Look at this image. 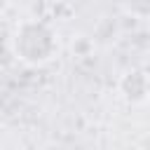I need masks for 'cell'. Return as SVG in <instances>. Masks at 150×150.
Masks as SVG:
<instances>
[{"mask_svg":"<svg viewBox=\"0 0 150 150\" xmlns=\"http://www.w3.org/2000/svg\"><path fill=\"white\" fill-rule=\"evenodd\" d=\"M14 47H16L19 59L28 63H45L56 52V38L45 23L28 21L16 30Z\"/></svg>","mask_w":150,"mask_h":150,"instance_id":"cell-1","label":"cell"},{"mask_svg":"<svg viewBox=\"0 0 150 150\" xmlns=\"http://www.w3.org/2000/svg\"><path fill=\"white\" fill-rule=\"evenodd\" d=\"M122 5L129 14H136L141 19H150V0H122Z\"/></svg>","mask_w":150,"mask_h":150,"instance_id":"cell-2","label":"cell"}]
</instances>
